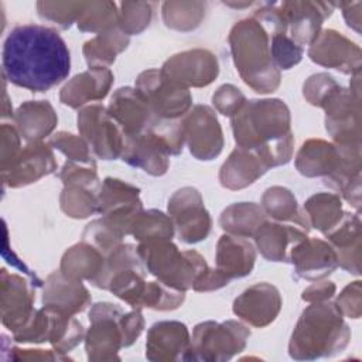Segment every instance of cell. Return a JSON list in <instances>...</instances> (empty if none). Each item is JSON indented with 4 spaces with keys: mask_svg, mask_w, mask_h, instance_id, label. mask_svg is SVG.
<instances>
[{
    "mask_svg": "<svg viewBox=\"0 0 362 362\" xmlns=\"http://www.w3.org/2000/svg\"><path fill=\"white\" fill-rule=\"evenodd\" d=\"M3 76L16 86L45 92L71 71V54L62 37L38 24L14 27L3 44Z\"/></svg>",
    "mask_w": 362,
    "mask_h": 362,
    "instance_id": "6da1fadb",
    "label": "cell"
},
{
    "mask_svg": "<svg viewBox=\"0 0 362 362\" xmlns=\"http://www.w3.org/2000/svg\"><path fill=\"white\" fill-rule=\"evenodd\" d=\"M235 141L257 153L270 167L288 163L293 153L290 112L280 99L246 102L232 116Z\"/></svg>",
    "mask_w": 362,
    "mask_h": 362,
    "instance_id": "7a4b0ae2",
    "label": "cell"
},
{
    "mask_svg": "<svg viewBox=\"0 0 362 362\" xmlns=\"http://www.w3.org/2000/svg\"><path fill=\"white\" fill-rule=\"evenodd\" d=\"M233 62L243 82L257 93L274 92L280 72L270 54V34L255 17L238 21L229 34Z\"/></svg>",
    "mask_w": 362,
    "mask_h": 362,
    "instance_id": "3957f363",
    "label": "cell"
},
{
    "mask_svg": "<svg viewBox=\"0 0 362 362\" xmlns=\"http://www.w3.org/2000/svg\"><path fill=\"white\" fill-rule=\"evenodd\" d=\"M349 341L348 325L337 304L315 301L308 305L290 339L288 351L294 359H315L329 356L344 349Z\"/></svg>",
    "mask_w": 362,
    "mask_h": 362,
    "instance_id": "277c9868",
    "label": "cell"
},
{
    "mask_svg": "<svg viewBox=\"0 0 362 362\" xmlns=\"http://www.w3.org/2000/svg\"><path fill=\"white\" fill-rule=\"evenodd\" d=\"M90 328L86 334V352L89 361L119 359L122 346L132 345L141 334L144 320L140 310L123 313L110 303H98L89 313Z\"/></svg>",
    "mask_w": 362,
    "mask_h": 362,
    "instance_id": "5b68a950",
    "label": "cell"
},
{
    "mask_svg": "<svg viewBox=\"0 0 362 362\" xmlns=\"http://www.w3.org/2000/svg\"><path fill=\"white\" fill-rule=\"evenodd\" d=\"M137 253L144 262L146 269L158 279V281L185 291L194 288L195 283L208 272L205 259L195 250L180 252L168 240L141 242Z\"/></svg>",
    "mask_w": 362,
    "mask_h": 362,
    "instance_id": "8992f818",
    "label": "cell"
},
{
    "mask_svg": "<svg viewBox=\"0 0 362 362\" xmlns=\"http://www.w3.org/2000/svg\"><path fill=\"white\" fill-rule=\"evenodd\" d=\"M249 329L238 321H206L194 328L185 361H226L246 346Z\"/></svg>",
    "mask_w": 362,
    "mask_h": 362,
    "instance_id": "52a82bcc",
    "label": "cell"
},
{
    "mask_svg": "<svg viewBox=\"0 0 362 362\" xmlns=\"http://www.w3.org/2000/svg\"><path fill=\"white\" fill-rule=\"evenodd\" d=\"M136 89L143 95L158 119L177 120L192 105L188 88L164 75L161 69L141 72L136 79Z\"/></svg>",
    "mask_w": 362,
    "mask_h": 362,
    "instance_id": "ba28073f",
    "label": "cell"
},
{
    "mask_svg": "<svg viewBox=\"0 0 362 362\" xmlns=\"http://www.w3.org/2000/svg\"><path fill=\"white\" fill-rule=\"evenodd\" d=\"M78 129L89 148L103 160H115L123 153L126 136L100 105H90L78 115Z\"/></svg>",
    "mask_w": 362,
    "mask_h": 362,
    "instance_id": "9c48e42d",
    "label": "cell"
},
{
    "mask_svg": "<svg viewBox=\"0 0 362 362\" xmlns=\"http://www.w3.org/2000/svg\"><path fill=\"white\" fill-rule=\"evenodd\" d=\"M168 214L181 239L187 243L204 240L211 230V216L204 206L201 194L192 187L178 189L170 198Z\"/></svg>",
    "mask_w": 362,
    "mask_h": 362,
    "instance_id": "30bf717a",
    "label": "cell"
},
{
    "mask_svg": "<svg viewBox=\"0 0 362 362\" xmlns=\"http://www.w3.org/2000/svg\"><path fill=\"white\" fill-rule=\"evenodd\" d=\"M184 140L191 154L198 160H212L222 151L223 137L214 110L197 105L181 122Z\"/></svg>",
    "mask_w": 362,
    "mask_h": 362,
    "instance_id": "8fae6325",
    "label": "cell"
},
{
    "mask_svg": "<svg viewBox=\"0 0 362 362\" xmlns=\"http://www.w3.org/2000/svg\"><path fill=\"white\" fill-rule=\"evenodd\" d=\"M1 322L3 325L17 332L34 315L35 310V287L41 286L35 281H28L24 277L8 273L1 269Z\"/></svg>",
    "mask_w": 362,
    "mask_h": 362,
    "instance_id": "7c38bea8",
    "label": "cell"
},
{
    "mask_svg": "<svg viewBox=\"0 0 362 362\" xmlns=\"http://www.w3.org/2000/svg\"><path fill=\"white\" fill-rule=\"evenodd\" d=\"M140 189L117 178H105L98 199V212L117 228L130 233L134 218L143 211Z\"/></svg>",
    "mask_w": 362,
    "mask_h": 362,
    "instance_id": "4fadbf2b",
    "label": "cell"
},
{
    "mask_svg": "<svg viewBox=\"0 0 362 362\" xmlns=\"http://www.w3.org/2000/svg\"><path fill=\"white\" fill-rule=\"evenodd\" d=\"M308 57L322 66L334 68L344 74H359V47L335 30L321 31L310 44Z\"/></svg>",
    "mask_w": 362,
    "mask_h": 362,
    "instance_id": "5bb4252c",
    "label": "cell"
},
{
    "mask_svg": "<svg viewBox=\"0 0 362 362\" xmlns=\"http://www.w3.org/2000/svg\"><path fill=\"white\" fill-rule=\"evenodd\" d=\"M161 72L182 86H206L219 72L216 55L208 49H189L165 61Z\"/></svg>",
    "mask_w": 362,
    "mask_h": 362,
    "instance_id": "9a60e30c",
    "label": "cell"
},
{
    "mask_svg": "<svg viewBox=\"0 0 362 362\" xmlns=\"http://www.w3.org/2000/svg\"><path fill=\"white\" fill-rule=\"evenodd\" d=\"M277 10L290 28V38L301 45H310L320 34L322 21L331 16L332 4L322 1H284Z\"/></svg>",
    "mask_w": 362,
    "mask_h": 362,
    "instance_id": "2e32d148",
    "label": "cell"
},
{
    "mask_svg": "<svg viewBox=\"0 0 362 362\" xmlns=\"http://www.w3.org/2000/svg\"><path fill=\"white\" fill-rule=\"evenodd\" d=\"M109 115L123 130L124 136H136L148 132L157 122V116L136 88L117 89L107 107Z\"/></svg>",
    "mask_w": 362,
    "mask_h": 362,
    "instance_id": "e0dca14e",
    "label": "cell"
},
{
    "mask_svg": "<svg viewBox=\"0 0 362 362\" xmlns=\"http://www.w3.org/2000/svg\"><path fill=\"white\" fill-rule=\"evenodd\" d=\"M57 161L49 146L37 141L28 143L17 156L11 167L1 173L3 184L18 188L35 182L44 175L54 173Z\"/></svg>",
    "mask_w": 362,
    "mask_h": 362,
    "instance_id": "ac0fdd59",
    "label": "cell"
},
{
    "mask_svg": "<svg viewBox=\"0 0 362 362\" xmlns=\"http://www.w3.org/2000/svg\"><path fill=\"white\" fill-rule=\"evenodd\" d=\"M280 308V293L269 283H257L246 288L233 301V313L243 321L260 328L273 322Z\"/></svg>",
    "mask_w": 362,
    "mask_h": 362,
    "instance_id": "d6986e66",
    "label": "cell"
},
{
    "mask_svg": "<svg viewBox=\"0 0 362 362\" xmlns=\"http://www.w3.org/2000/svg\"><path fill=\"white\" fill-rule=\"evenodd\" d=\"M308 228L293 222L264 221L255 233L260 253L272 262H288L291 249L307 239Z\"/></svg>",
    "mask_w": 362,
    "mask_h": 362,
    "instance_id": "ffe728a7",
    "label": "cell"
},
{
    "mask_svg": "<svg viewBox=\"0 0 362 362\" xmlns=\"http://www.w3.org/2000/svg\"><path fill=\"white\" fill-rule=\"evenodd\" d=\"M189 345L191 338L185 324L178 321L156 322L147 334L146 356L150 361H185Z\"/></svg>",
    "mask_w": 362,
    "mask_h": 362,
    "instance_id": "44dd1931",
    "label": "cell"
},
{
    "mask_svg": "<svg viewBox=\"0 0 362 362\" xmlns=\"http://www.w3.org/2000/svg\"><path fill=\"white\" fill-rule=\"evenodd\" d=\"M170 154L165 143L148 130L136 136H126L122 158L151 175H163L168 168Z\"/></svg>",
    "mask_w": 362,
    "mask_h": 362,
    "instance_id": "7402d4cb",
    "label": "cell"
},
{
    "mask_svg": "<svg viewBox=\"0 0 362 362\" xmlns=\"http://www.w3.org/2000/svg\"><path fill=\"white\" fill-rule=\"evenodd\" d=\"M89 303L90 296L81 280L66 277L61 270L51 273L45 280L42 294L44 307L72 317L83 311Z\"/></svg>",
    "mask_w": 362,
    "mask_h": 362,
    "instance_id": "603a6c76",
    "label": "cell"
},
{
    "mask_svg": "<svg viewBox=\"0 0 362 362\" xmlns=\"http://www.w3.org/2000/svg\"><path fill=\"white\" fill-rule=\"evenodd\" d=\"M296 273L307 280H320L338 266L335 249L321 239H304L290 252Z\"/></svg>",
    "mask_w": 362,
    "mask_h": 362,
    "instance_id": "cb8c5ba5",
    "label": "cell"
},
{
    "mask_svg": "<svg viewBox=\"0 0 362 362\" xmlns=\"http://www.w3.org/2000/svg\"><path fill=\"white\" fill-rule=\"evenodd\" d=\"M113 83V74L109 68H89L88 71L74 76L59 93L64 105L78 109L79 106L103 99Z\"/></svg>",
    "mask_w": 362,
    "mask_h": 362,
    "instance_id": "d4e9b609",
    "label": "cell"
},
{
    "mask_svg": "<svg viewBox=\"0 0 362 362\" xmlns=\"http://www.w3.org/2000/svg\"><path fill=\"white\" fill-rule=\"evenodd\" d=\"M255 260V247L246 238L228 233L218 240L216 270L229 281L250 274Z\"/></svg>",
    "mask_w": 362,
    "mask_h": 362,
    "instance_id": "484cf974",
    "label": "cell"
},
{
    "mask_svg": "<svg viewBox=\"0 0 362 362\" xmlns=\"http://www.w3.org/2000/svg\"><path fill=\"white\" fill-rule=\"evenodd\" d=\"M269 170L264 160L255 151L236 147L219 171V181L225 188L240 189L253 184Z\"/></svg>",
    "mask_w": 362,
    "mask_h": 362,
    "instance_id": "4316f807",
    "label": "cell"
},
{
    "mask_svg": "<svg viewBox=\"0 0 362 362\" xmlns=\"http://www.w3.org/2000/svg\"><path fill=\"white\" fill-rule=\"evenodd\" d=\"M341 163V148L320 139L307 140L296 157V167L305 177H328L338 170Z\"/></svg>",
    "mask_w": 362,
    "mask_h": 362,
    "instance_id": "83f0119b",
    "label": "cell"
},
{
    "mask_svg": "<svg viewBox=\"0 0 362 362\" xmlns=\"http://www.w3.org/2000/svg\"><path fill=\"white\" fill-rule=\"evenodd\" d=\"M16 127L28 143L41 141L55 127L58 117L47 100H28L14 113Z\"/></svg>",
    "mask_w": 362,
    "mask_h": 362,
    "instance_id": "f1b7e54d",
    "label": "cell"
},
{
    "mask_svg": "<svg viewBox=\"0 0 362 362\" xmlns=\"http://www.w3.org/2000/svg\"><path fill=\"white\" fill-rule=\"evenodd\" d=\"M103 253L88 242L69 247L61 259V273L75 280H89L93 283L105 267Z\"/></svg>",
    "mask_w": 362,
    "mask_h": 362,
    "instance_id": "f546056e",
    "label": "cell"
},
{
    "mask_svg": "<svg viewBox=\"0 0 362 362\" xmlns=\"http://www.w3.org/2000/svg\"><path fill=\"white\" fill-rule=\"evenodd\" d=\"M266 221L262 206L253 202H239L228 206L221 218L219 225L230 235L249 238L255 236L259 226Z\"/></svg>",
    "mask_w": 362,
    "mask_h": 362,
    "instance_id": "4dcf8cb0",
    "label": "cell"
},
{
    "mask_svg": "<svg viewBox=\"0 0 362 362\" xmlns=\"http://www.w3.org/2000/svg\"><path fill=\"white\" fill-rule=\"evenodd\" d=\"M129 35L122 30L113 28L98 34L83 45V55L90 68H100L115 62L116 55L126 49Z\"/></svg>",
    "mask_w": 362,
    "mask_h": 362,
    "instance_id": "1f68e13d",
    "label": "cell"
},
{
    "mask_svg": "<svg viewBox=\"0 0 362 362\" xmlns=\"http://www.w3.org/2000/svg\"><path fill=\"white\" fill-rule=\"evenodd\" d=\"M100 187L81 182H65L61 194V208L71 218H88L98 212Z\"/></svg>",
    "mask_w": 362,
    "mask_h": 362,
    "instance_id": "d6a6232c",
    "label": "cell"
},
{
    "mask_svg": "<svg viewBox=\"0 0 362 362\" xmlns=\"http://www.w3.org/2000/svg\"><path fill=\"white\" fill-rule=\"evenodd\" d=\"M262 208L266 215L280 222H293L308 228L305 216L298 209L296 197L283 187H272L262 197Z\"/></svg>",
    "mask_w": 362,
    "mask_h": 362,
    "instance_id": "836d02e7",
    "label": "cell"
},
{
    "mask_svg": "<svg viewBox=\"0 0 362 362\" xmlns=\"http://www.w3.org/2000/svg\"><path fill=\"white\" fill-rule=\"evenodd\" d=\"M310 223L324 235L335 228L344 216L341 199L328 192H320L308 198L304 205Z\"/></svg>",
    "mask_w": 362,
    "mask_h": 362,
    "instance_id": "e575fe53",
    "label": "cell"
},
{
    "mask_svg": "<svg viewBox=\"0 0 362 362\" xmlns=\"http://www.w3.org/2000/svg\"><path fill=\"white\" fill-rule=\"evenodd\" d=\"M130 233L141 242L171 240L174 236L173 219L157 209L141 211L130 226Z\"/></svg>",
    "mask_w": 362,
    "mask_h": 362,
    "instance_id": "d590c367",
    "label": "cell"
},
{
    "mask_svg": "<svg viewBox=\"0 0 362 362\" xmlns=\"http://www.w3.org/2000/svg\"><path fill=\"white\" fill-rule=\"evenodd\" d=\"M119 25V11L112 1L85 3L82 14L78 20V28L89 33H105Z\"/></svg>",
    "mask_w": 362,
    "mask_h": 362,
    "instance_id": "8d00e7d4",
    "label": "cell"
},
{
    "mask_svg": "<svg viewBox=\"0 0 362 362\" xmlns=\"http://www.w3.org/2000/svg\"><path fill=\"white\" fill-rule=\"evenodd\" d=\"M205 4L197 1H167L163 4V18L167 27L188 31L199 25Z\"/></svg>",
    "mask_w": 362,
    "mask_h": 362,
    "instance_id": "74e56055",
    "label": "cell"
},
{
    "mask_svg": "<svg viewBox=\"0 0 362 362\" xmlns=\"http://www.w3.org/2000/svg\"><path fill=\"white\" fill-rule=\"evenodd\" d=\"M185 298L184 291L173 288L161 281L146 283L144 293L140 300V308L148 307L153 310L167 311L178 308Z\"/></svg>",
    "mask_w": 362,
    "mask_h": 362,
    "instance_id": "f35d334b",
    "label": "cell"
},
{
    "mask_svg": "<svg viewBox=\"0 0 362 362\" xmlns=\"http://www.w3.org/2000/svg\"><path fill=\"white\" fill-rule=\"evenodd\" d=\"M82 337H83V328L78 320H75L74 317H68L57 313L55 324L49 338V342L54 345L55 352L58 354L69 352L82 341Z\"/></svg>",
    "mask_w": 362,
    "mask_h": 362,
    "instance_id": "ab89813d",
    "label": "cell"
},
{
    "mask_svg": "<svg viewBox=\"0 0 362 362\" xmlns=\"http://www.w3.org/2000/svg\"><path fill=\"white\" fill-rule=\"evenodd\" d=\"M119 28L126 34H139L148 27L153 17V6L146 1H124L120 4Z\"/></svg>",
    "mask_w": 362,
    "mask_h": 362,
    "instance_id": "60d3db41",
    "label": "cell"
},
{
    "mask_svg": "<svg viewBox=\"0 0 362 362\" xmlns=\"http://www.w3.org/2000/svg\"><path fill=\"white\" fill-rule=\"evenodd\" d=\"M85 1H38L37 8L42 20H48L61 28H69L74 21H78Z\"/></svg>",
    "mask_w": 362,
    "mask_h": 362,
    "instance_id": "b9f144b4",
    "label": "cell"
},
{
    "mask_svg": "<svg viewBox=\"0 0 362 362\" xmlns=\"http://www.w3.org/2000/svg\"><path fill=\"white\" fill-rule=\"evenodd\" d=\"M270 54L277 68L290 69L301 61L303 48L286 33H276L270 34Z\"/></svg>",
    "mask_w": 362,
    "mask_h": 362,
    "instance_id": "7bdbcfd3",
    "label": "cell"
},
{
    "mask_svg": "<svg viewBox=\"0 0 362 362\" xmlns=\"http://www.w3.org/2000/svg\"><path fill=\"white\" fill-rule=\"evenodd\" d=\"M49 146L62 151L69 158V161H76L82 164H95L93 158L89 154L88 143L72 133H66V132L57 133L55 136L51 137Z\"/></svg>",
    "mask_w": 362,
    "mask_h": 362,
    "instance_id": "ee69618b",
    "label": "cell"
},
{
    "mask_svg": "<svg viewBox=\"0 0 362 362\" xmlns=\"http://www.w3.org/2000/svg\"><path fill=\"white\" fill-rule=\"evenodd\" d=\"M212 102L218 112L225 116H233L246 103L245 95L233 85H222L212 96Z\"/></svg>",
    "mask_w": 362,
    "mask_h": 362,
    "instance_id": "f6af8a7d",
    "label": "cell"
},
{
    "mask_svg": "<svg viewBox=\"0 0 362 362\" xmlns=\"http://www.w3.org/2000/svg\"><path fill=\"white\" fill-rule=\"evenodd\" d=\"M20 132L17 127L8 123L1 124V157H0V167L1 173L8 170L17 156L20 154Z\"/></svg>",
    "mask_w": 362,
    "mask_h": 362,
    "instance_id": "bcb514c9",
    "label": "cell"
},
{
    "mask_svg": "<svg viewBox=\"0 0 362 362\" xmlns=\"http://www.w3.org/2000/svg\"><path fill=\"white\" fill-rule=\"evenodd\" d=\"M337 85L334 78L327 74H317L304 83V98L314 106H320L331 89Z\"/></svg>",
    "mask_w": 362,
    "mask_h": 362,
    "instance_id": "7dc6e473",
    "label": "cell"
},
{
    "mask_svg": "<svg viewBox=\"0 0 362 362\" xmlns=\"http://www.w3.org/2000/svg\"><path fill=\"white\" fill-rule=\"evenodd\" d=\"M361 291L359 281H355L352 286H346L338 297V308L342 314H346L352 318H358L361 314Z\"/></svg>",
    "mask_w": 362,
    "mask_h": 362,
    "instance_id": "c3c4849f",
    "label": "cell"
},
{
    "mask_svg": "<svg viewBox=\"0 0 362 362\" xmlns=\"http://www.w3.org/2000/svg\"><path fill=\"white\" fill-rule=\"evenodd\" d=\"M335 293V286L331 281H317L311 284L308 288L303 291V300L308 303H315V301H325L332 297Z\"/></svg>",
    "mask_w": 362,
    "mask_h": 362,
    "instance_id": "681fc988",
    "label": "cell"
},
{
    "mask_svg": "<svg viewBox=\"0 0 362 362\" xmlns=\"http://www.w3.org/2000/svg\"><path fill=\"white\" fill-rule=\"evenodd\" d=\"M14 355L11 359H58L61 358L57 354H52L51 351H44V349H17L13 348Z\"/></svg>",
    "mask_w": 362,
    "mask_h": 362,
    "instance_id": "f907efd6",
    "label": "cell"
}]
</instances>
